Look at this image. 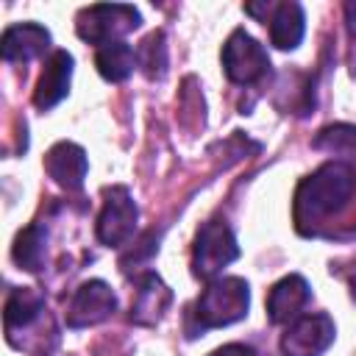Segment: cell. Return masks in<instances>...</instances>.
<instances>
[{"mask_svg":"<svg viewBox=\"0 0 356 356\" xmlns=\"http://www.w3.org/2000/svg\"><path fill=\"white\" fill-rule=\"evenodd\" d=\"M356 189V172L348 161H325L306 175L295 189V222L300 234H314V225L339 214Z\"/></svg>","mask_w":356,"mask_h":356,"instance_id":"obj_1","label":"cell"},{"mask_svg":"<svg viewBox=\"0 0 356 356\" xmlns=\"http://www.w3.org/2000/svg\"><path fill=\"white\" fill-rule=\"evenodd\" d=\"M250 309V286L239 275H217L206 284L189 314V337L239 323Z\"/></svg>","mask_w":356,"mask_h":356,"instance_id":"obj_2","label":"cell"},{"mask_svg":"<svg viewBox=\"0 0 356 356\" xmlns=\"http://www.w3.org/2000/svg\"><path fill=\"white\" fill-rule=\"evenodd\" d=\"M142 25V14L128 3H97L86 6L75 17V31L89 44H111L122 42L125 33L136 31Z\"/></svg>","mask_w":356,"mask_h":356,"instance_id":"obj_3","label":"cell"},{"mask_svg":"<svg viewBox=\"0 0 356 356\" xmlns=\"http://www.w3.org/2000/svg\"><path fill=\"white\" fill-rule=\"evenodd\" d=\"M239 259V242L225 220H209L197 228L192 245V273L197 278H217L222 267Z\"/></svg>","mask_w":356,"mask_h":356,"instance_id":"obj_4","label":"cell"},{"mask_svg":"<svg viewBox=\"0 0 356 356\" xmlns=\"http://www.w3.org/2000/svg\"><path fill=\"white\" fill-rule=\"evenodd\" d=\"M222 70L231 83L253 86L270 75V56L245 28H236L222 44Z\"/></svg>","mask_w":356,"mask_h":356,"instance_id":"obj_5","label":"cell"},{"mask_svg":"<svg viewBox=\"0 0 356 356\" xmlns=\"http://www.w3.org/2000/svg\"><path fill=\"white\" fill-rule=\"evenodd\" d=\"M136 220H139V209L128 192V186H108L103 192V209L97 214L95 222V234L103 245L108 248H120L125 245L134 231H136Z\"/></svg>","mask_w":356,"mask_h":356,"instance_id":"obj_6","label":"cell"},{"mask_svg":"<svg viewBox=\"0 0 356 356\" xmlns=\"http://www.w3.org/2000/svg\"><path fill=\"white\" fill-rule=\"evenodd\" d=\"M337 337V325L325 312L300 314L292 320L281 337L284 356H323Z\"/></svg>","mask_w":356,"mask_h":356,"instance_id":"obj_7","label":"cell"},{"mask_svg":"<svg viewBox=\"0 0 356 356\" xmlns=\"http://www.w3.org/2000/svg\"><path fill=\"white\" fill-rule=\"evenodd\" d=\"M114 312H117L114 289L100 278H89L75 289V295L67 306V325L70 328H89V325L108 320Z\"/></svg>","mask_w":356,"mask_h":356,"instance_id":"obj_8","label":"cell"},{"mask_svg":"<svg viewBox=\"0 0 356 356\" xmlns=\"http://www.w3.org/2000/svg\"><path fill=\"white\" fill-rule=\"evenodd\" d=\"M44 295L36 292L33 286H19L11 289V295L6 298V309H3V325H6V339L17 348L19 337L28 334L42 317H44Z\"/></svg>","mask_w":356,"mask_h":356,"instance_id":"obj_9","label":"cell"},{"mask_svg":"<svg viewBox=\"0 0 356 356\" xmlns=\"http://www.w3.org/2000/svg\"><path fill=\"white\" fill-rule=\"evenodd\" d=\"M309 300H312L309 281L298 273H289L273 284V289L267 295V317L275 325H289L292 320H298L303 314Z\"/></svg>","mask_w":356,"mask_h":356,"instance_id":"obj_10","label":"cell"},{"mask_svg":"<svg viewBox=\"0 0 356 356\" xmlns=\"http://www.w3.org/2000/svg\"><path fill=\"white\" fill-rule=\"evenodd\" d=\"M50 47V31L39 22H19L8 25L0 39L3 61L8 64H28L33 58H42Z\"/></svg>","mask_w":356,"mask_h":356,"instance_id":"obj_11","label":"cell"},{"mask_svg":"<svg viewBox=\"0 0 356 356\" xmlns=\"http://www.w3.org/2000/svg\"><path fill=\"white\" fill-rule=\"evenodd\" d=\"M72 56L67 50H53L42 67V75L36 81L33 89V106L39 111H50L53 106H58L67 92H70V81H72Z\"/></svg>","mask_w":356,"mask_h":356,"instance_id":"obj_12","label":"cell"},{"mask_svg":"<svg viewBox=\"0 0 356 356\" xmlns=\"http://www.w3.org/2000/svg\"><path fill=\"white\" fill-rule=\"evenodd\" d=\"M44 170L53 178V184H58L67 192H78L83 186L89 161L81 145L75 142H56L47 156H44Z\"/></svg>","mask_w":356,"mask_h":356,"instance_id":"obj_13","label":"cell"},{"mask_svg":"<svg viewBox=\"0 0 356 356\" xmlns=\"http://www.w3.org/2000/svg\"><path fill=\"white\" fill-rule=\"evenodd\" d=\"M172 303L170 286L156 273H142L136 278V292L131 300V323L136 325H156Z\"/></svg>","mask_w":356,"mask_h":356,"instance_id":"obj_14","label":"cell"},{"mask_svg":"<svg viewBox=\"0 0 356 356\" xmlns=\"http://www.w3.org/2000/svg\"><path fill=\"white\" fill-rule=\"evenodd\" d=\"M264 25L270 28V42L278 50H295L303 42L306 33V14L300 3H270V11L264 17Z\"/></svg>","mask_w":356,"mask_h":356,"instance_id":"obj_15","label":"cell"},{"mask_svg":"<svg viewBox=\"0 0 356 356\" xmlns=\"http://www.w3.org/2000/svg\"><path fill=\"white\" fill-rule=\"evenodd\" d=\"M95 67H97V72H100L106 81L122 83V81L134 72V67H139L136 50H134L128 42L103 44V47H97V53H95Z\"/></svg>","mask_w":356,"mask_h":356,"instance_id":"obj_16","label":"cell"},{"mask_svg":"<svg viewBox=\"0 0 356 356\" xmlns=\"http://www.w3.org/2000/svg\"><path fill=\"white\" fill-rule=\"evenodd\" d=\"M44 250H47V234L39 222H31L17 234L11 245V259L17 261L19 270L39 273L44 267Z\"/></svg>","mask_w":356,"mask_h":356,"instance_id":"obj_17","label":"cell"},{"mask_svg":"<svg viewBox=\"0 0 356 356\" xmlns=\"http://www.w3.org/2000/svg\"><path fill=\"white\" fill-rule=\"evenodd\" d=\"M136 61L147 78H161L167 72V42L161 31H153L136 50Z\"/></svg>","mask_w":356,"mask_h":356,"instance_id":"obj_18","label":"cell"},{"mask_svg":"<svg viewBox=\"0 0 356 356\" xmlns=\"http://www.w3.org/2000/svg\"><path fill=\"white\" fill-rule=\"evenodd\" d=\"M314 147H325L331 153H339V150H356V128L353 125H331V128H323L314 142Z\"/></svg>","mask_w":356,"mask_h":356,"instance_id":"obj_19","label":"cell"},{"mask_svg":"<svg viewBox=\"0 0 356 356\" xmlns=\"http://www.w3.org/2000/svg\"><path fill=\"white\" fill-rule=\"evenodd\" d=\"M209 356H256V350L245 342H228V345H220L217 350H211Z\"/></svg>","mask_w":356,"mask_h":356,"instance_id":"obj_20","label":"cell"},{"mask_svg":"<svg viewBox=\"0 0 356 356\" xmlns=\"http://www.w3.org/2000/svg\"><path fill=\"white\" fill-rule=\"evenodd\" d=\"M345 19H348V28L356 33V0L345 3Z\"/></svg>","mask_w":356,"mask_h":356,"instance_id":"obj_21","label":"cell"},{"mask_svg":"<svg viewBox=\"0 0 356 356\" xmlns=\"http://www.w3.org/2000/svg\"><path fill=\"white\" fill-rule=\"evenodd\" d=\"M345 281H348V289H350V298L356 300V261L350 264V270H345Z\"/></svg>","mask_w":356,"mask_h":356,"instance_id":"obj_22","label":"cell"}]
</instances>
